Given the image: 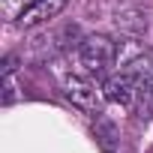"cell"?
<instances>
[{"label": "cell", "instance_id": "6da1fadb", "mask_svg": "<svg viewBox=\"0 0 153 153\" xmlns=\"http://www.w3.org/2000/svg\"><path fill=\"white\" fill-rule=\"evenodd\" d=\"M78 54H81V63H84L87 72H102L111 60H117V45L108 36L96 33V36H87L78 45Z\"/></svg>", "mask_w": 153, "mask_h": 153}, {"label": "cell", "instance_id": "7a4b0ae2", "mask_svg": "<svg viewBox=\"0 0 153 153\" xmlns=\"http://www.w3.org/2000/svg\"><path fill=\"white\" fill-rule=\"evenodd\" d=\"M66 96L75 108L81 111H96L99 114V93L87 78H78V75H69L66 78Z\"/></svg>", "mask_w": 153, "mask_h": 153}, {"label": "cell", "instance_id": "3957f363", "mask_svg": "<svg viewBox=\"0 0 153 153\" xmlns=\"http://www.w3.org/2000/svg\"><path fill=\"white\" fill-rule=\"evenodd\" d=\"M105 99L108 102H117V105H129L138 93V78H135V72H120V75H111V78L105 81L102 87Z\"/></svg>", "mask_w": 153, "mask_h": 153}, {"label": "cell", "instance_id": "277c9868", "mask_svg": "<svg viewBox=\"0 0 153 153\" xmlns=\"http://www.w3.org/2000/svg\"><path fill=\"white\" fill-rule=\"evenodd\" d=\"M66 3H69V0H33V3L21 12L18 24H21V27H36V24H42V21L54 18Z\"/></svg>", "mask_w": 153, "mask_h": 153}, {"label": "cell", "instance_id": "5b68a950", "mask_svg": "<svg viewBox=\"0 0 153 153\" xmlns=\"http://www.w3.org/2000/svg\"><path fill=\"white\" fill-rule=\"evenodd\" d=\"M117 27L132 33V36H144L147 33V15L144 12H123V15H117Z\"/></svg>", "mask_w": 153, "mask_h": 153}, {"label": "cell", "instance_id": "8992f818", "mask_svg": "<svg viewBox=\"0 0 153 153\" xmlns=\"http://www.w3.org/2000/svg\"><path fill=\"white\" fill-rule=\"evenodd\" d=\"M96 141H99V147L105 153H114L117 150V129H114L111 120H105V117L96 120Z\"/></svg>", "mask_w": 153, "mask_h": 153}, {"label": "cell", "instance_id": "52a82bcc", "mask_svg": "<svg viewBox=\"0 0 153 153\" xmlns=\"http://www.w3.org/2000/svg\"><path fill=\"white\" fill-rule=\"evenodd\" d=\"M60 48H75V45H81L84 39H81V30H78V24H66L63 30H60Z\"/></svg>", "mask_w": 153, "mask_h": 153}, {"label": "cell", "instance_id": "ba28073f", "mask_svg": "<svg viewBox=\"0 0 153 153\" xmlns=\"http://www.w3.org/2000/svg\"><path fill=\"white\" fill-rule=\"evenodd\" d=\"M33 3V0H0V9L6 18H21V12Z\"/></svg>", "mask_w": 153, "mask_h": 153}, {"label": "cell", "instance_id": "9c48e42d", "mask_svg": "<svg viewBox=\"0 0 153 153\" xmlns=\"http://www.w3.org/2000/svg\"><path fill=\"white\" fill-rule=\"evenodd\" d=\"M150 90H153V81H150Z\"/></svg>", "mask_w": 153, "mask_h": 153}]
</instances>
